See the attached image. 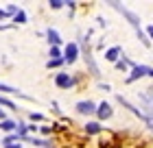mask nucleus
<instances>
[{
  "instance_id": "obj_3",
  "label": "nucleus",
  "mask_w": 153,
  "mask_h": 148,
  "mask_svg": "<svg viewBox=\"0 0 153 148\" xmlns=\"http://www.w3.org/2000/svg\"><path fill=\"white\" fill-rule=\"evenodd\" d=\"M74 109L79 111L81 116H92V113H96L99 105H96V102H92V100H79V102H76V107H74Z\"/></svg>"
},
{
  "instance_id": "obj_16",
  "label": "nucleus",
  "mask_w": 153,
  "mask_h": 148,
  "mask_svg": "<svg viewBox=\"0 0 153 148\" xmlns=\"http://www.w3.org/2000/svg\"><path fill=\"white\" fill-rule=\"evenodd\" d=\"M0 105H4V107H9V109H16V105L11 100H7V98H2V96H0Z\"/></svg>"
},
{
  "instance_id": "obj_21",
  "label": "nucleus",
  "mask_w": 153,
  "mask_h": 148,
  "mask_svg": "<svg viewBox=\"0 0 153 148\" xmlns=\"http://www.w3.org/2000/svg\"><path fill=\"white\" fill-rule=\"evenodd\" d=\"M7 15V11H2V9H0V18H4Z\"/></svg>"
},
{
  "instance_id": "obj_7",
  "label": "nucleus",
  "mask_w": 153,
  "mask_h": 148,
  "mask_svg": "<svg viewBox=\"0 0 153 148\" xmlns=\"http://www.w3.org/2000/svg\"><path fill=\"white\" fill-rule=\"evenodd\" d=\"M120 54H123V48L120 46H112V48H107V52H105V59L109 61V63H116L120 61Z\"/></svg>"
},
{
  "instance_id": "obj_13",
  "label": "nucleus",
  "mask_w": 153,
  "mask_h": 148,
  "mask_svg": "<svg viewBox=\"0 0 153 148\" xmlns=\"http://www.w3.org/2000/svg\"><path fill=\"white\" fill-rule=\"evenodd\" d=\"M61 63H64V59H51V61L46 63V66H48V68H59Z\"/></svg>"
},
{
  "instance_id": "obj_8",
  "label": "nucleus",
  "mask_w": 153,
  "mask_h": 148,
  "mask_svg": "<svg viewBox=\"0 0 153 148\" xmlns=\"http://www.w3.org/2000/svg\"><path fill=\"white\" fill-rule=\"evenodd\" d=\"M101 131H103L101 122H88L85 124V133H88V135H99Z\"/></svg>"
},
{
  "instance_id": "obj_10",
  "label": "nucleus",
  "mask_w": 153,
  "mask_h": 148,
  "mask_svg": "<svg viewBox=\"0 0 153 148\" xmlns=\"http://www.w3.org/2000/svg\"><path fill=\"white\" fill-rule=\"evenodd\" d=\"M16 122H11V120H4V122H0V129H2V131H13V129H16Z\"/></svg>"
},
{
  "instance_id": "obj_2",
  "label": "nucleus",
  "mask_w": 153,
  "mask_h": 148,
  "mask_svg": "<svg viewBox=\"0 0 153 148\" xmlns=\"http://www.w3.org/2000/svg\"><path fill=\"white\" fill-rule=\"evenodd\" d=\"M129 61V59H127ZM129 66H131V72L127 76V83H134L136 79H142V76H149V66H140V63H134V61H129Z\"/></svg>"
},
{
  "instance_id": "obj_11",
  "label": "nucleus",
  "mask_w": 153,
  "mask_h": 148,
  "mask_svg": "<svg viewBox=\"0 0 153 148\" xmlns=\"http://www.w3.org/2000/svg\"><path fill=\"white\" fill-rule=\"evenodd\" d=\"M48 4H51V9H55V11H57V9H61V7H64L66 2H61V0H51Z\"/></svg>"
},
{
  "instance_id": "obj_23",
  "label": "nucleus",
  "mask_w": 153,
  "mask_h": 148,
  "mask_svg": "<svg viewBox=\"0 0 153 148\" xmlns=\"http://www.w3.org/2000/svg\"><path fill=\"white\" fill-rule=\"evenodd\" d=\"M151 118H153V116H151Z\"/></svg>"
},
{
  "instance_id": "obj_5",
  "label": "nucleus",
  "mask_w": 153,
  "mask_h": 148,
  "mask_svg": "<svg viewBox=\"0 0 153 148\" xmlns=\"http://www.w3.org/2000/svg\"><path fill=\"white\" fill-rule=\"evenodd\" d=\"M55 85L61 87V89H70V87L74 85V79H72L70 74H64V72H61V74L55 76Z\"/></svg>"
},
{
  "instance_id": "obj_12",
  "label": "nucleus",
  "mask_w": 153,
  "mask_h": 148,
  "mask_svg": "<svg viewBox=\"0 0 153 148\" xmlns=\"http://www.w3.org/2000/svg\"><path fill=\"white\" fill-rule=\"evenodd\" d=\"M16 22H20V24L26 22V13H24V11H18V13H16Z\"/></svg>"
},
{
  "instance_id": "obj_22",
  "label": "nucleus",
  "mask_w": 153,
  "mask_h": 148,
  "mask_svg": "<svg viewBox=\"0 0 153 148\" xmlns=\"http://www.w3.org/2000/svg\"><path fill=\"white\" fill-rule=\"evenodd\" d=\"M149 76H151V79H153V68H151V70H149Z\"/></svg>"
},
{
  "instance_id": "obj_4",
  "label": "nucleus",
  "mask_w": 153,
  "mask_h": 148,
  "mask_svg": "<svg viewBox=\"0 0 153 148\" xmlns=\"http://www.w3.org/2000/svg\"><path fill=\"white\" fill-rule=\"evenodd\" d=\"M112 113H114V111H112V105H109V102H105V100L99 102V109H96V118H99L101 122L109 120V118H112Z\"/></svg>"
},
{
  "instance_id": "obj_14",
  "label": "nucleus",
  "mask_w": 153,
  "mask_h": 148,
  "mask_svg": "<svg viewBox=\"0 0 153 148\" xmlns=\"http://www.w3.org/2000/svg\"><path fill=\"white\" fill-rule=\"evenodd\" d=\"M51 57H53V59H61V50H59L57 46H53V48H51Z\"/></svg>"
},
{
  "instance_id": "obj_9",
  "label": "nucleus",
  "mask_w": 153,
  "mask_h": 148,
  "mask_svg": "<svg viewBox=\"0 0 153 148\" xmlns=\"http://www.w3.org/2000/svg\"><path fill=\"white\" fill-rule=\"evenodd\" d=\"M46 35H48V41H51L53 46H59V44H61V37H59V33H57V31L48 29V31H46Z\"/></svg>"
},
{
  "instance_id": "obj_17",
  "label": "nucleus",
  "mask_w": 153,
  "mask_h": 148,
  "mask_svg": "<svg viewBox=\"0 0 153 148\" xmlns=\"http://www.w3.org/2000/svg\"><path fill=\"white\" fill-rule=\"evenodd\" d=\"M147 35H149V39L153 41V24H147Z\"/></svg>"
},
{
  "instance_id": "obj_15",
  "label": "nucleus",
  "mask_w": 153,
  "mask_h": 148,
  "mask_svg": "<svg viewBox=\"0 0 153 148\" xmlns=\"http://www.w3.org/2000/svg\"><path fill=\"white\" fill-rule=\"evenodd\" d=\"M127 63H129L127 59H120V61L116 63V70H123V72H125V70H127Z\"/></svg>"
},
{
  "instance_id": "obj_18",
  "label": "nucleus",
  "mask_w": 153,
  "mask_h": 148,
  "mask_svg": "<svg viewBox=\"0 0 153 148\" xmlns=\"http://www.w3.org/2000/svg\"><path fill=\"white\" fill-rule=\"evenodd\" d=\"M31 120H33V122H42V120H44V118H42L39 113H31Z\"/></svg>"
},
{
  "instance_id": "obj_6",
  "label": "nucleus",
  "mask_w": 153,
  "mask_h": 148,
  "mask_svg": "<svg viewBox=\"0 0 153 148\" xmlns=\"http://www.w3.org/2000/svg\"><path fill=\"white\" fill-rule=\"evenodd\" d=\"M76 57H79V46L72 41V44H68L66 50H64V61H66V63H74Z\"/></svg>"
},
{
  "instance_id": "obj_1",
  "label": "nucleus",
  "mask_w": 153,
  "mask_h": 148,
  "mask_svg": "<svg viewBox=\"0 0 153 148\" xmlns=\"http://www.w3.org/2000/svg\"><path fill=\"white\" fill-rule=\"evenodd\" d=\"M109 4H112V9H116L118 13H123V15H125V18H127V20H129V24H131V26H134V29H136V31H140V18H138V15H136V13H134V11H129V9H127V7H123L120 2H109Z\"/></svg>"
},
{
  "instance_id": "obj_19",
  "label": "nucleus",
  "mask_w": 153,
  "mask_h": 148,
  "mask_svg": "<svg viewBox=\"0 0 153 148\" xmlns=\"http://www.w3.org/2000/svg\"><path fill=\"white\" fill-rule=\"evenodd\" d=\"M7 148H20V144L16 146V144H7Z\"/></svg>"
},
{
  "instance_id": "obj_20",
  "label": "nucleus",
  "mask_w": 153,
  "mask_h": 148,
  "mask_svg": "<svg viewBox=\"0 0 153 148\" xmlns=\"http://www.w3.org/2000/svg\"><path fill=\"white\" fill-rule=\"evenodd\" d=\"M0 120L4 122V111H2V109H0Z\"/></svg>"
}]
</instances>
